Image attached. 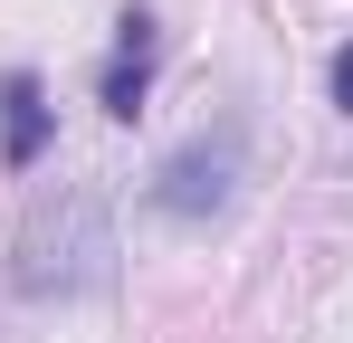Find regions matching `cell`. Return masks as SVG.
Masks as SVG:
<instances>
[{
    "label": "cell",
    "instance_id": "cell-1",
    "mask_svg": "<svg viewBox=\"0 0 353 343\" xmlns=\"http://www.w3.org/2000/svg\"><path fill=\"white\" fill-rule=\"evenodd\" d=\"M10 286L29 305H77L115 286V210L96 191H48L10 238Z\"/></svg>",
    "mask_w": 353,
    "mask_h": 343
},
{
    "label": "cell",
    "instance_id": "cell-2",
    "mask_svg": "<svg viewBox=\"0 0 353 343\" xmlns=\"http://www.w3.org/2000/svg\"><path fill=\"white\" fill-rule=\"evenodd\" d=\"M248 191V114H220V124H191L172 153L143 181V210L163 229H220Z\"/></svg>",
    "mask_w": 353,
    "mask_h": 343
},
{
    "label": "cell",
    "instance_id": "cell-3",
    "mask_svg": "<svg viewBox=\"0 0 353 343\" xmlns=\"http://www.w3.org/2000/svg\"><path fill=\"white\" fill-rule=\"evenodd\" d=\"M153 76H163V19L143 0H124L115 10V48L96 67V114L105 124H134V114L153 105Z\"/></svg>",
    "mask_w": 353,
    "mask_h": 343
},
{
    "label": "cell",
    "instance_id": "cell-4",
    "mask_svg": "<svg viewBox=\"0 0 353 343\" xmlns=\"http://www.w3.org/2000/svg\"><path fill=\"white\" fill-rule=\"evenodd\" d=\"M58 153V105L39 67H0V172H39Z\"/></svg>",
    "mask_w": 353,
    "mask_h": 343
},
{
    "label": "cell",
    "instance_id": "cell-5",
    "mask_svg": "<svg viewBox=\"0 0 353 343\" xmlns=\"http://www.w3.org/2000/svg\"><path fill=\"white\" fill-rule=\"evenodd\" d=\"M325 105H334V114H353V39L325 57Z\"/></svg>",
    "mask_w": 353,
    "mask_h": 343
}]
</instances>
